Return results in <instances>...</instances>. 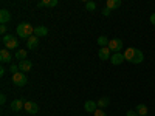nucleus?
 Returning <instances> with one entry per match:
<instances>
[{
  "mask_svg": "<svg viewBox=\"0 0 155 116\" xmlns=\"http://www.w3.org/2000/svg\"><path fill=\"white\" fill-rule=\"evenodd\" d=\"M16 33H17L19 37L25 39V40H28V39L34 34V27H33L31 23H28V22H22V23L17 25Z\"/></svg>",
  "mask_w": 155,
  "mask_h": 116,
  "instance_id": "obj_1",
  "label": "nucleus"
},
{
  "mask_svg": "<svg viewBox=\"0 0 155 116\" xmlns=\"http://www.w3.org/2000/svg\"><path fill=\"white\" fill-rule=\"evenodd\" d=\"M2 44L5 45L6 50H16L19 47V39L12 34H5L2 37Z\"/></svg>",
  "mask_w": 155,
  "mask_h": 116,
  "instance_id": "obj_2",
  "label": "nucleus"
},
{
  "mask_svg": "<svg viewBox=\"0 0 155 116\" xmlns=\"http://www.w3.org/2000/svg\"><path fill=\"white\" fill-rule=\"evenodd\" d=\"M11 81H12V84H14L16 87H23L25 84L28 82V79H27V74H23L22 71H19V73H16V74H12Z\"/></svg>",
  "mask_w": 155,
  "mask_h": 116,
  "instance_id": "obj_3",
  "label": "nucleus"
},
{
  "mask_svg": "<svg viewBox=\"0 0 155 116\" xmlns=\"http://www.w3.org/2000/svg\"><path fill=\"white\" fill-rule=\"evenodd\" d=\"M109 50L113 51V53H121V50H123V40L121 39H110V42H109Z\"/></svg>",
  "mask_w": 155,
  "mask_h": 116,
  "instance_id": "obj_4",
  "label": "nucleus"
},
{
  "mask_svg": "<svg viewBox=\"0 0 155 116\" xmlns=\"http://www.w3.org/2000/svg\"><path fill=\"white\" fill-rule=\"evenodd\" d=\"M23 110L27 111L28 114H36V113L39 111V105L36 104V102H33V101H25Z\"/></svg>",
  "mask_w": 155,
  "mask_h": 116,
  "instance_id": "obj_5",
  "label": "nucleus"
},
{
  "mask_svg": "<svg viewBox=\"0 0 155 116\" xmlns=\"http://www.w3.org/2000/svg\"><path fill=\"white\" fill-rule=\"evenodd\" d=\"M12 60V54H11V51L3 48V50H0V62L2 63H9Z\"/></svg>",
  "mask_w": 155,
  "mask_h": 116,
  "instance_id": "obj_6",
  "label": "nucleus"
},
{
  "mask_svg": "<svg viewBox=\"0 0 155 116\" xmlns=\"http://www.w3.org/2000/svg\"><path fill=\"white\" fill-rule=\"evenodd\" d=\"M25 107V101L23 99H14L9 104V108L12 110V111H22V108Z\"/></svg>",
  "mask_w": 155,
  "mask_h": 116,
  "instance_id": "obj_7",
  "label": "nucleus"
},
{
  "mask_svg": "<svg viewBox=\"0 0 155 116\" xmlns=\"http://www.w3.org/2000/svg\"><path fill=\"white\" fill-rule=\"evenodd\" d=\"M98 57L101 60H109L112 57V51L109 50V47H104V48H99L98 51Z\"/></svg>",
  "mask_w": 155,
  "mask_h": 116,
  "instance_id": "obj_8",
  "label": "nucleus"
},
{
  "mask_svg": "<svg viewBox=\"0 0 155 116\" xmlns=\"http://www.w3.org/2000/svg\"><path fill=\"white\" fill-rule=\"evenodd\" d=\"M123 54H124V59H126L127 62H134L135 54H137V48H134V47H130V48H126Z\"/></svg>",
  "mask_w": 155,
  "mask_h": 116,
  "instance_id": "obj_9",
  "label": "nucleus"
},
{
  "mask_svg": "<svg viewBox=\"0 0 155 116\" xmlns=\"http://www.w3.org/2000/svg\"><path fill=\"white\" fill-rule=\"evenodd\" d=\"M84 110H85V111H88V113H95V111L98 110V104H96L95 101L88 99V101H85V102H84Z\"/></svg>",
  "mask_w": 155,
  "mask_h": 116,
  "instance_id": "obj_10",
  "label": "nucleus"
},
{
  "mask_svg": "<svg viewBox=\"0 0 155 116\" xmlns=\"http://www.w3.org/2000/svg\"><path fill=\"white\" fill-rule=\"evenodd\" d=\"M124 54L123 53H113L112 57H110V62L113 63V65H121V63L124 62Z\"/></svg>",
  "mask_w": 155,
  "mask_h": 116,
  "instance_id": "obj_11",
  "label": "nucleus"
},
{
  "mask_svg": "<svg viewBox=\"0 0 155 116\" xmlns=\"http://www.w3.org/2000/svg\"><path fill=\"white\" fill-rule=\"evenodd\" d=\"M17 65H19V68H20L22 73H28V71L33 68V62H30V60H22V62L17 63Z\"/></svg>",
  "mask_w": 155,
  "mask_h": 116,
  "instance_id": "obj_12",
  "label": "nucleus"
},
{
  "mask_svg": "<svg viewBox=\"0 0 155 116\" xmlns=\"http://www.w3.org/2000/svg\"><path fill=\"white\" fill-rule=\"evenodd\" d=\"M48 34V28L44 27V25H39V27H34V36L36 37H44Z\"/></svg>",
  "mask_w": 155,
  "mask_h": 116,
  "instance_id": "obj_13",
  "label": "nucleus"
},
{
  "mask_svg": "<svg viewBox=\"0 0 155 116\" xmlns=\"http://www.w3.org/2000/svg\"><path fill=\"white\" fill-rule=\"evenodd\" d=\"M9 20H11V12H9L8 9H2V11H0V23L5 25V23H8Z\"/></svg>",
  "mask_w": 155,
  "mask_h": 116,
  "instance_id": "obj_14",
  "label": "nucleus"
},
{
  "mask_svg": "<svg viewBox=\"0 0 155 116\" xmlns=\"http://www.w3.org/2000/svg\"><path fill=\"white\" fill-rule=\"evenodd\" d=\"M58 5V0H42V2L37 3V8H54Z\"/></svg>",
  "mask_w": 155,
  "mask_h": 116,
  "instance_id": "obj_15",
  "label": "nucleus"
},
{
  "mask_svg": "<svg viewBox=\"0 0 155 116\" xmlns=\"http://www.w3.org/2000/svg\"><path fill=\"white\" fill-rule=\"evenodd\" d=\"M27 47H28V50H36L39 47V37L31 36L28 40H27Z\"/></svg>",
  "mask_w": 155,
  "mask_h": 116,
  "instance_id": "obj_16",
  "label": "nucleus"
},
{
  "mask_svg": "<svg viewBox=\"0 0 155 116\" xmlns=\"http://www.w3.org/2000/svg\"><path fill=\"white\" fill-rule=\"evenodd\" d=\"M120 6H121V0H107V3H106V8H109L110 11L120 8Z\"/></svg>",
  "mask_w": 155,
  "mask_h": 116,
  "instance_id": "obj_17",
  "label": "nucleus"
},
{
  "mask_svg": "<svg viewBox=\"0 0 155 116\" xmlns=\"http://www.w3.org/2000/svg\"><path fill=\"white\" fill-rule=\"evenodd\" d=\"M96 104H98V108H101V110H102V108H106V107L110 104V99H109L107 96H104V98L98 99V101H96Z\"/></svg>",
  "mask_w": 155,
  "mask_h": 116,
  "instance_id": "obj_18",
  "label": "nucleus"
},
{
  "mask_svg": "<svg viewBox=\"0 0 155 116\" xmlns=\"http://www.w3.org/2000/svg\"><path fill=\"white\" fill-rule=\"evenodd\" d=\"M109 37H106V36H99L98 37V40H96V44L101 47V48H104V47H109Z\"/></svg>",
  "mask_w": 155,
  "mask_h": 116,
  "instance_id": "obj_19",
  "label": "nucleus"
},
{
  "mask_svg": "<svg viewBox=\"0 0 155 116\" xmlns=\"http://www.w3.org/2000/svg\"><path fill=\"white\" fill-rule=\"evenodd\" d=\"M135 110H137V113H138L140 116H146V114H147V111H149V110H147V107H146V104H138Z\"/></svg>",
  "mask_w": 155,
  "mask_h": 116,
  "instance_id": "obj_20",
  "label": "nucleus"
},
{
  "mask_svg": "<svg viewBox=\"0 0 155 116\" xmlns=\"http://www.w3.org/2000/svg\"><path fill=\"white\" fill-rule=\"evenodd\" d=\"M143 59H144L143 51H141V50H137V54H135V59H134V62H132V63L138 65V63H141V62H143Z\"/></svg>",
  "mask_w": 155,
  "mask_h": 116,
  "instance_id": "obj_21",
  "label": "nucleus"
},
{
  "mask_svg": "<svg viewBox=\"0 0 155 116\" xmlns=\"http://www.w3.org/2000/svg\"><path fill=\"white\" fill-rule=\"evenodd\" d=\"M16 57L22 62V60H27V50H17L16 51Z\"/></svg>",
  "mask_w": 155,
  "mask_h": 116,
  "instance_id": "obj_22",
  "label": "nucleus"
},
{
  "mask_svg": "<svg viewBox=\"0 0 155 116\" xmlns=\"http://www.w3.org/2000/svg\"><path fill=\"white\" fill-rule=\"evenodd\" d=\"M84 6H85V9H87V11H95V9H96V3H95V2H92V0L85 2V5H84Z\"/></svg>",
  "mask_w": 155,
  "mask_h": 116,
  "instance_id": "obj_23",
  "label": "nucleus"
},
{
  "mask_svg": "<svg viewBox=\"0 0 155 116\" xmlns=\"http://www.w3.org/2000/svg\"><path fill=\"white\" fill-rule=\"evenodd\" d=\"M9 71H11L12 74H16V73L20 71V68H19V65H14V63H11V65H9Z\"/></svg>",
  "mask_w": 155,
  "mask_h": 116,
  "instance_id": "obj_24",
  "label": "nucleus"
},
{
  "mask_svg": "<svg viewBox=\"0 0 155 116\" xmlns=\"http://www.w3.org/2000/svg\"><path fill=\"white\" fill-rule=\"evenodd\" d=\"M93 116H107V114H106V111H102L101 108H98V110L93 113Z\"/></svg>",
  "mask_w": 155,
  "mask_h": 116,
  "instance_id": "obj_25",
  "label": "nucleus"
},
{
  "mask_svg": "<svg viewBox=\"0 0 155 116\" xmlns=\"http://www.w3.org/2000/svg\"><path fill=\"white\" fill-rule=\"evenodd\" d=\"M126 116H140V114L137 113V110H129L126 111Z\"/></svg>",
  "mask_w": 155,
  "mask_h": 116,
  "instance_id": "obj_26",
  "label": "nucleus"
},
{
  "mask_svg": "<svg viewBox=\"0 0 155 116\" xmlns=\"http://www.w3.org/2000/svg\"><path fill=\"white\" fill-rule=\"evenodd\" d=\"M112 14V11L109 9V8H104V9H102V16H110Z\"/></svg>",
  "mask_w": 155,
  "mask_h": 116,
  "instance_id": "obj_27",
  "label": "nucleus"
},
{
  "mask_svg": "<svg viewBox=\"0 0 155 116\" xmlns=\"http://www.w3.org/2000/svg\"><path fill=\"white\" fill-rule=\"evenodd\" d=\"M0 33L5 36V33H6V25H2V27H0Z\"/></svg>",
  "mask_w": 155,
  "mask_h": 116,
  "instance_id": "obj_28",
  "label": "nucleus"
},
{
  "mask_svg": "<svg viewBox=\"0 0 155 116\" xmlns=\"http://www.w3.org/2000/svg\"><path fill=\"white\" fill-rule=\"evenodd\" d=\"M5 102H6V96L2 95V96H0V104H5Z\"/></svg>",
  "mask_w": 155,
  "mask_h": 116,
  "instance_id": "obj_29",
  "label": "nucleus"
},
{
  "mask_svg": "<svg viewBox=\"0 0 155 116\" xmlns=\"http://www.w3.org/2000/svg\"><path fill=\"white\" fill-rule=\"evenodd\" d=\"M150 23L155 25V12H153V14H150Z\"/></svg>",
  "mask_w": 155,
  "mask_h": 116,
  "instance_id": "obj_30",
  "label": "nucleus"
},
{
  "mask_svg": "<svg viewBox=\"0 0 155 116\" xmlns=\"http://www.w3.org/2000/svg\"><path fill=\"white\" fill-rule=\"evenodd\" d=\"M0 76H5V68H3V67L0 68Z\"/></svg>",
  "mask_w": 155,
  "mask_h": 116,
  "instance_id": "obj_31",
  "label": "nucleus"
}]
</instances>
